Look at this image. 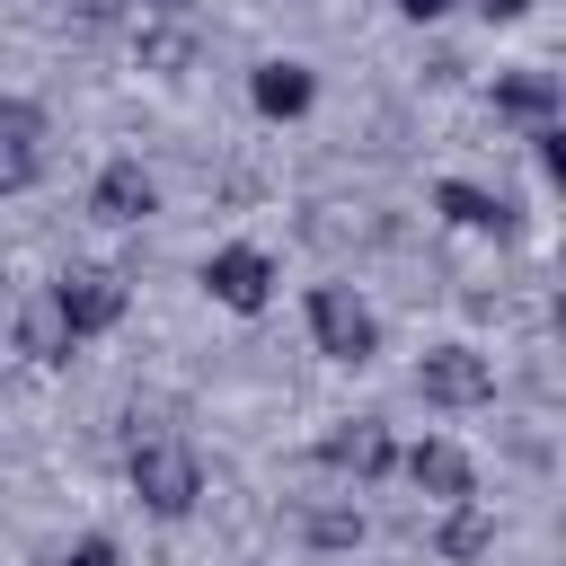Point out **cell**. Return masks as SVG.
I'll use <instances>...</instances> for the list:
<instances>
[{
  "instance_id": "1",
  "label": "cell",
  "mask_w": 566,
  "mask_h": 566,
  "mask_svg": "<svg viewBox=\"0 0 566 566\" xmlns=\"http://www.w3.org/2000/svg\"><path fill=\"white\" fill-rule=\"evenodd\" d=\"M124 478H133L142 513H159V522H186L195 495H203V460H195V442H177V433H142V442L124 451Z\"/></svg>"
},
{
  "instance_id": "14",
  "label": "cell",
  "mask_w": 566,
  "mask_h": 566,
  "mask_svg": "<svg viewBox=\"0 0 566 566\" xmlns=\"http://www.w3.org/2000/svg\"><path fill=\"white\" fill-rule=\"evenodd\" d=\"M44 177V142H35V115H0V195H27Z\"/></svg>"
},
{
  "instance_id": "11",
  "label": "cell",
  "mask_w": 566,
  "mask_h": 566,
  "mask_svg": "<svg viewBox=\"0 0 566 566\" xmlns=\"http://www.w3.org/2000/svg\"><path fill=\"white\" fill-rule=\"evenodd\" d=\"M495 115H504V124H522V133L557 124V115H566V97H557V71H539V62H513V71H495Z\"/></svg>"
},
{
  "instance_id": "16",
  "label": "cell",
  "mask_w": 566,
  "mask_h": 566,
  "mask_svg": "<svg viewBox=\"0 0 566 566\" xmlns=\"http://www.w3.org/2000/svg\"><path fill=\"white\" fill-rule=\"evenodd\" d=\"M310 548H363V513L354 504H310Z\"/></svg>"
},
{
  "instance_id": "20",
  "label": "cell",
  "mask_w": 566,
  "mask_h": 566,
  "mask_svg": "<svg viewBox=\"0 0 566 566\" xmlns=\"http://www.w3.org/2000/svg\"><path fill=\"white\" fill-rule=\"evenodd\" d=\"M142 9H177V0H142Z\"/></svg>"
},
{
  "instance_id": "6",
  "label": "cell",
  "mask_w": 566,
  "mask_h": 566,
  "mask_svg": "<svg viewBox=\"0 0 566 566\" xmlns=\"http://www.w3.org/2000/svg\"><path fill=\"white\" fill-rule=\"evenodd\" d=\"M416 389H424V407H486L495 398V363L478 345H433L416 363Z\"/></svg>"
},
{
  "instance_id": "17",
  "label": "cell",
  "mask_w": 566,
  "mask_h": 566,
  "mask_svg": "<svg viewBox=\"0 0 566 566\" xmlns=\"http://www.w3.org/2000/svg\"><path fill=\"white\" fill-rule=\"evenodd\" d=\"M62 566H124V557H115V548H106V539H80V548H71V557H62Z\"/></svg>"
},
{
  "instance_id": "5",
  "label": "cell",
  "mask_w": 566,
  "mask_h": 566,
  "mask_svg": "<svg viewBox=\"0 0 566 566\" xmlns=\"http://www.w3.org/2000/svg\"><path fill=\"white\" fill-rule=\"evenodd\" d=\"M318 469H336V478L371 486V478H389V469H398V442H389V424H380V416H336V424L318 433Z\"/></svg>"
},
{
  "instance_id": "9",
  "label": "cell",
  "mask_w": 566,
  "mask_h": 566,
  "mask_svg": "<svg viewBox=\"0 0 566 566\" xmlns=\"http://www.w3.org/2000/svg\"><path fill=\"white\" fill-rule=\"evenodd\" d=\"M433 212H442L451 230H478V239H513V230H522L513 195H495V186H478V177H442V186H433Z\"/></svg>"
},
{
  "instance_id": "18",
  "label": "cell",
  "mask_w": 566,
  "mask_h": 566,
  "mask_svg": "<svg viewBox=\"0 0 566 566\" xmlns=\"http://www.w3.org/2000/svg\"><path fill=\"white\" fill-rule=\"evenodd\" d=\"M478 18H495V27H513V18H531V0H478Z\"/></svg>"
},
{
  "instance_id": "2",
  "label": "cell",
  "mask_w": 566,
  "mask_h": 566,
  "mask_svg": "<svg viewBox=\"0 0 566 566\" xmlns=\"http://www.w3.org/2000/svg\"><path fill=\"white\" fill-rule=\"evenodd\" d=\"M310 345L327 363H371L380 354V310L354 292V283H318L310 292Z\"/></svg>"
},
{
  "instance_id": "7",
  "label": "cell",
  "mask_w": 566,
  "mask_h": 566,
  "mask_svg": "<svg viewBox=\"0 0 566 566\" xmlns=\"http://www.w3.org/2000/svg\"><path fill=\"white\" fill-rule=\"evenodd\" d=\"M398 469H407V486L424 495V504H469L478 495V460L460 451V442H416V451H398Z\"/></svg>"
},
{
  "instance_id": "10",
  "label": "cell",
  "mask_w": 566,
  "mask_h": 566,
  "mask_svg": "<svg viewBox=\"0 0 566 566\" xmlns=\"http://www.w3.org/2000/svg\"><path fill=\"white\" fill-rule=\"evenodd\" d=\"M248 106H256L265 124H301V115L318 106V71H310V62H283V53L256 62V71H248Z\"/></svg>"
},
{
  "instance_id": "19",
  "label": "cell",
  "mask_w": 566,
  "mask_h": 566,
  "mask_svg": "<svg viewBox=\"0 0 566 566\" xmlns=\"http://www.w3.org/2000/svg\"><path fill=\"white\" fill-rule=\"evenodd\" d=\"M389 9H398V18H416V27H424V18H442V9H451V0H389Z\"/></svg>"
},
{
  "instance_id": "8",
  "label": "cell",
  "mask_w": 566,
  "mask_h": 566,
  "mask_svg": "<svg viewBox=\"0 0 566 566\" xmlns=\"http://www.w3.org/2000/svg\"><path fill=\"white\" fill-rule=\"evenodd\" d=\"M88 212H97V221H115V230H142V221L159 212V177H150L142 159H106V168H97V186H88Z\"/></svg>"
},
{
  "instance_id": "3",
  "label": "cell",
  "mask_w": 566,
  "mask_h": 566,
  "mask_svg": "<svg viewBox=\"0 0 566 566\" xmlns=\"http://www.w3.org/2000/svg\"><path fill=\"white\" fill-rule=\"evenodd\" d=\"M53 310H62V327L71 336H106V327H124V310H133V292H124V274L115 265H71V274H53V292H44Z\"/></svg>"
},
{
  "instance_id": "12",
  "label": "cell",
  "mask_w": 566,
  "mask_h": 566,
  "mask_svg": "<svg viewBox=\"0 0 566 566\" xmlns=\"http://www.w3.org/2000/svg\"><path fill=\"white\" fill-rule=\"evenodd\" d=\"M9 345H18L27 363H44V371H53V363H71V345H80V336L62 327V310H53V301H18V310H9Z\"/></svg>"
},
{
  "instance_id": "15",
  "label": "cell",
  "mask_w": 566,
  "mask_h": 566,
  "mask_svg": "<svg viewBox=\"0 0 566 566\" xmlns=\"http://www.w3.org/2000/svg\"><path fill=\"white\" fill-rule=\"evenodd\" d=\"M186 62H195V35H186V27H142V71L177 80Z\"/></svg>"
},
{
  "instance_id": "13",
  "label": "cell",
  "mask_w": 566,
  "mask_h": 566,
  "mask_svg": "<svg viewBox=\"0 0 566 566\" xmlns=\"http://www.w3.org/2000/svg\"><path fill=\"white\" fill-rule=\"evenodd\" d=\"M495 548V513L469 495V504H442V522H433V557H451V566H469V557H486Z\"/></svg>"
},
{
  "instance_id": "4",
  "label": "cell",
  "mask_w": 566,
  "mask_h": 566,
  "mask_svg": "<svg viewBox=\"0 0 566 566\" xmlns=\"http://www.w3.org/2000/svg\"><path fill=\"white\" fill-rule=\"evenodd\" d=\"M274 283H283V265H274L256 239H230V248L203 256V292H212L221 310H239V318H256V310L274 301Z\"/></svg>"
}]
</instances>
